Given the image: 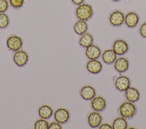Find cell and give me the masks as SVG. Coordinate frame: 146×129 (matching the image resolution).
Returning a JSON list of instances; mask_svg holds the SVG:
<instances>
[{
	"instance_id": "obj_1",
	"label": "cell",
	"mask_w": 146,
	"mask_h": 129,
	"mask_svg": "<svg viewBox=\"0 0 146 129\" xmlns=\"http://www.w3.org/2000/svg\"><path fill=\"white\" fill-rule=\"evenodd\" d=\"M94 15V10L91 5L83 3L77 6L75 9V15L78 19L87 21Z\"/></svg>"
},
{
	"instance_id": "obj_2",
	"label": "cell",
	"mask_w": 146,
	"mask_h": 129,
	"mask_svg": "<svg viewBox=\"0 0 146 129\" xmlns=\"http://www.w3.org/2000/svg\"><path fill=\"white\" fill-rule=\"evenodd\" d=\"M118 113L121 116L130 119L136 115L137 107L134 103L128 101H124L119 107Z\"/></svg>"
},
{
	"instance_id": "obj_3",
	"label": "cell",
	"mask_w": 146,
	"mask_h": 129,
	"mask_svg": "<svg viewBox=\"0 0 146 129\" xmlns=\"http://www.w3.org/2000/svg\"><path fill=\"white\" fill-rule=\"evenodd\" d=\"M23 40L19 36L13 35L10 36L6 40V45L7 48L11 51H17L21 49L23 46Z\"/></svg>"
},
{
	"instance_id": "obj_4",
	"label": "cell",
	"mask_w": 146,
	"mask_h": 129,
	"mask_svg": "<svg viewBox=\"0 0 146 129\" xmlns=\"http://www.w3.org/2000/svg\"><path fill=\"white\" fill-rule=\"evenodd\" d=\"M124 18L125 15L121 11L115 10L110 14L108 20L112 26L119 27L124 23Z\"/></svg>"
},
{
	"instance_id": "obj_5",
	"label": "cell",
	"mask_w": 146,
	"mask_h": 129,
	"mask_svg": "<svg viewBox=\"0 0 146 129\" xmlns=\"http://www.w3.org/2000/svg\"><path fill=\"white\" fill-rule=\"evenodd\" d=\"M13 58L14 63L19 67H22L26 65L29 60V54L22 49L15 51Z\"/></svg>"
},
{
	"instance_id": "obj_6",
	"label": "cell",
	"mask_w": 146,
	"mask_h": 129,
	"mask_svg": "<svg viewBox=\"0 0 146 129\" xmlns=\"http://www.w3.org/2000/svg\"><path fill=\"white\" fill-rule=\"evenodd\" d=\"M114 85L118 91H125L130 86L131 80L127 76L119 75L115 79Z\"/></svg>"
},
{
	"instance_id": "obj_7",
	"label": "cell",
	"mask_w": 146,
	"mask_h": 129,
	"mask_svg": "<svg viewBox=\"0 0 146 129\" xmlns=\"http://www.w3.org/2000/svg\"><path fill=\"white\" fill-rule=\"evenodd\" d=\"M112 49L117 55L121 56L125 55L128 51L129 45L124 40L117 39L113 43Z\"/></svg>"
},
{
	"instance_id": "obj_8",
	"label": "cell",
	"mask_w": 146,
	"mask_h": 129,
	"mask_svg": "<svg viewBox=\"0 0 146 129\" xmlns=\"http://www.w3.org/2000/svg\"><path fill=\"white\" fill-rule=\"evenodd\" d=\"M107 104L106 98L102 95L95 96L91 100V106L94 111L99 112L104 111L107 107Z\"/></svg>"
},
{
	"instance_id": "obj_9",
	"label": "cell",
	"mask_w": 146,
	"mask_h": 129,
	"mask_svg": "<svg viewBox=\"0 0 146 129\" xmlns=\"http://www.w3.org/2000/svg\"><path fill=\"white\" fill-rule=\"evenodd\" d=\"M54 117L56 121L61 124H64L69 120L70 113L67 109L65 107H59L54 113Z\"/></svg>"
},
{
	"instance_id": "obj_10",
	"label": "cell",
	"mask_w": 146,
	"mask_h": 129,
	"mask_svg": "<svg viewBox=\"0 0 146 129\" xmlns=\"http://www.w3.org/2000/svg\"><path fill=\"white\" fill-rule=\"evenodd\" d=\"M103 116L99 111H93L89 113L87 116V122L91 128H97L102 123Z\"/></svg>"
},
{
	"instance_id": "obj_11",
	"label": "cell",
	"mask_w": 146,
	"mask_h": 129,
	"mask_svg": "<svg viewBox=\"0 0 146 129\" xmlns=\"http://www.w3.org/2000/svg\"><path fill=\"white\" fill-rule=\"evenodd\" d=\"M139 15L135 11H130L125 15L124 23L129 28H135L139 22Z\"/></svg>"
},
{
	"instance_id": "obj_12",
	"label": "cell",
	"mask_w": 146,
	"mask_h": 129,
	"mask_svg": "<svg viewBox=\"0 0 146 129\" xmlns=\"http://www.w3.org/2000/svg\"><path fill=\"white\" fill-rule=\"evenodd\" d=\"M113 64L115 69L120 73L125 72L129 68V61L124 57H119L117 58Z\"/></svg>"
},
{
	"instance_id": "obj_13",
	"label": "cell",
	"mask_w": 146,
	"mask_h": 129,
	"mask_svg": "<svg viewBox=\"0 0 146 129\" xmlns=\"http://www.w3.org/2000/svg\"><path fill=\"white\" fill-rule=\"evenodd\" d=\"M85 54L86 57L90 60L98 59L102 55V51L99 47L92 44L86 48Z\"/></svg>"
},
{
	"instance_id": "obj_14",
	"label": "cell",
	"mask_w": 146,
	"mask_h": 129,
	"mask_svg": "<svg viewBox=\"0 0 146 129\" xmlns=\"http://www.w3.org/2000/svg\"><path fill=\"white\" fill-rule=\"evenodd\" d=\"M124 95L127 101L135 103L140 99V94L138 89L133 86H129L124 91Z\"/></svg>"
},
{
	"instance_id": "obj_15",
	"label": "cell",
	"mask_w": 146,
	"mask_h": 129,
	"mask_svg": "<svg viewBox=\"0 0 146 129\" xmlns=\"http://www.w3.org/2000/svg\"><path fill=\"white\" fill-rule=\"evenodd\" d=\"M102 68V63L98 59L90 60L86 64L87 70L92 74H98L100 73Z\"/></svg>"
},
{
	"instance_id": "obj_16",
	"label": "cell",
	"mask_w": 146,
	"mask_h": 129,
	"mask_svg": "<svg viewBox=\"0 0 146 129\" xmlns=\"http://www.w3.org/2000/svg\"><path fill=\"white\" fill-rule=\"evenodd\" d=\"M80 95L84 100H91L96 96V90L91 85H85L80 89Z\"/></svg>"
},
{
	"instance_id": "obj_17",
	"label": "cell",
	"mask_w": 146,
	"mask_h": 129,
	"mask_svg": "<svg viewBox=\"0 0 146 129\" xmlns=\"http://www.w3.org/2000/svg\"><path fill=\"white\" fill-rule=\"evenodd\" d=\"M102 59L104 63L108 65L112 64L117 59V55L112 49H108L102 53Z\"/></svg>"
},
{
	"instance_id": "obj_18",
	"label": "cell",
	"mask_w": 146,
	"mask_h": 129,
	"mask_svg": "<svg viewBox=\"0 0 146 129\" xmlns=\"http://www.w3.org/2000/svg\"><path fill=\"white\" fill-rule=\"evenodd\" d=\"M94 37L89 32L80 35L79 39V44L83 48H86L94 43Z\"/></svg>"
},
{
	"instance_id": "obj_19",
	"label": "cell",
	"mask_w": 146,
	"mask_h": 129,
	"mask_svg": "<svg viewBox=\"0 0 146 129\" xmlns=\"http://www.w3.org/2000/svg\"><path fill=\"white\" fill-rule=\"evenodd\" d=\"M88 28V25L87 21L82 20H78L74 25V32L79 35H82V34L86 33Z\"/></svg>"
},
{
	"instance_id": "obj_20",
	"label": "cell",
	"mask_w": 146,
	"mask_h": 129,
	"mask_svg": "<svg viewBox=\"0 0 146 129\" xmlns=\"http://www.w3.org/2000/svg\"><path fill=\"white\" fill-rule=\"evenodd\" d=\"M53 110L48 105H43L38 109V115L41 118L45 119H50L53 114Z\"/></svg>"
},
{
	"instance_id": "obj_21",
	"label": "cell",
	"mask_w": 146,
	"mask_h": 129,
	"mask_svg": "<svg viewBox=\"0 0 146 129\" xmlns=\"http://www.w3.org/2000/svg\"><path fill=\"white\" fill-rule=\"evenodd\" d=\"M113 129H126L128 127V122L127 119L123 116L116 118L112 122Z\"/></svg>"
},
{
	"instance_id": "obj_22",
	"label": "cell",
	"mask_w": 146,
	"mask_h": 129,
	"mask_svg": "<svg viewBox=\"0 0 146 129\" xmlns=\"http://www.w3.org/2000/svg\"><path fill=\"white\" fill-rule=\"evenodd\" d=\"M10 24V18L5 13H0V29L6 28Z\"/></svg>"
},
{
	"instance_id": "obj_23",
	"label": "cell",
	"mask_w": 146,
	"mask_h": 129,
	"mask_svg": "<svg viewBox=\"0 0 146 129\" xmlns=\"http://www.w3.org/2000/svg\"><path fill=\"white\" fill-rule=\"evenodd\" d=\"M49 123L47 119L43 118H40L36 120L34 123L35 129H48Z\"/></svg>"
},
{
	"instance_id": "obj_24",
	"label": "cell",
	"mask_w": 146,
	"mask_h": 129,
	"mask_svg": "<svg viewBox=\"0 0 146 129\" xmlns=\"http://www.w3.org/2000/svg\"><path fill=\"white\" fill-rule=\"evenodd\" d=\"M9 2L10 6L12 8L18 10L23 6L25 3V0H9Z\"/></svg>"
},
{
	"instance_id": "obj_25",
	"label": "cell",
	"mask_w": 146,
	"mask_h": 129,
	"mask_svg": "<svg viewBox=\"0 0 146 129\" xmlns=\"http://www.w3.org/2000/svg\"><path fill=\"white\" fill-rule=\"evenodd\" d=\"M9 5L7 0H0V13H5L8 10Z\"/></svg>"
},
{
	"instance_id": "obj_26",
	"label": "cell",
	"mask_w": 146,
	"mask_h": 129,
	"mask_svg": "<svg viewBox=\"0 0 146 129\" xmlns=\"http://www.w3.org/2000/svg\"><path fill=\"white\" fill-rule=\"evenodd\" d=\"M139 32L141 37L146 39V22L141 24L139 29Z\"/></svg>"
},
{
	"instance_id": "obj_27",
	"label": "cell",
	"mask_w": 146,
	"mask_h": 129,
	"mask_svg": "<svg viewBox=\"0 0 146 129\" xmlns=\"http://www.w3.org/2000/svg\"><path fill=\"white\" fill-rule=\"evenodd\" d=\"M62 125L57 121H53L49 124L48 129H62Z\"/></svg>"
},
{
	"instance_id": "obj_28",
	"label": "cell",
	"mask_w": 146,
	"mask_h": 129,
	"mask_svg": "<svg viewBox=\"0 0 146 129\" xmlns=\"http://www.w3.org/2000/svg\"><path fill=\"white\" fill-rule=\"evenodd\" d=\"M99 129H111L112 128V125L108 123H101L100 125L99 126Z\"/></svg>"
},
{
	"instance_id": "obj_29",
	"label": "cell",
	"mask_w": 146,
	"mask_h": 129,
	"mask_svg": "<svg viewBox=\"0 0 146 129\" xmlns=\"http://www.w3.org/2000/svg\"><path fill=\"white\" fill-rule=\"evenodd\" d=\"M71 2H72V3L74 5L78 6V5L84 3V0H71Z\"/></svg>"
},
{
	"instance_id": "obj_30",
	"label": "cell",
	"mask_w": 146,
	"mask_h": 129,
	"mask_svg": "<svg viewBox=\"0 0 146 129\" xmlns=\"http://www.w3.org/2000/svg\"><path fill=\"white\" fill-rule=\"evenodd\" d=\"M111 1L113 2H118V1H120V0H111Z\"/></svg>"
}]
</instances>
